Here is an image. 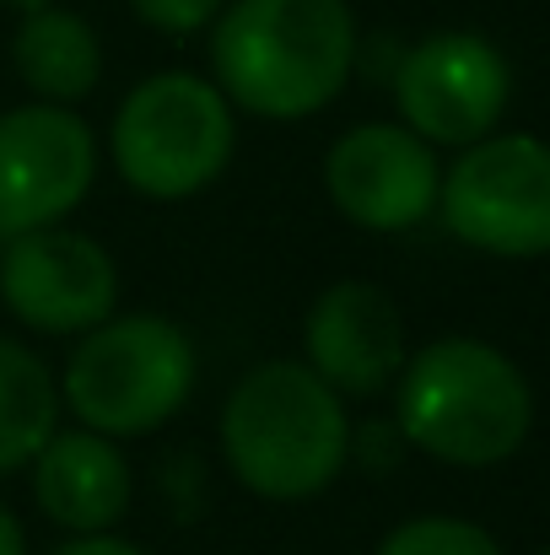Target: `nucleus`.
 Returning a JSON list of instances; mask_svg holds the SVG:
<instances>
[{"mask_svg":"<svg viewBox=\"0 0 550 555\" xmlns=\"http://www.w3.org/2000/svg\"><path fill=\"white\" fill-rule=\"evenodd\" d=\"M351 0H232L210 22V70L227 103L286 125L330 108L357 70Z\"/></svg>","mask_w":550,"mask_h":555,"instance_id":"1","label":"nucleus"},{"mask_svg":"<svg viewBox=\"0 0 550 555\" xmlns=\"http://www.w3.org/2000/svg\"><path fill=\"white\" fill-rule=\"evenodd\" d=\"M394 426L437 464L491 469L529 442L535 388L508 351L475 335H448L405 357L394 377Z\"/></svg>","mask_w":550,"mask_h":555,"instance_id":"2","label":"nucleus"},{"mask_svg":"<svg viewBox=\"0 0 550 555\" xmlns=\"http://www.w3.org/2000/svg\"><path fill=\"white\" fill-rule=\"evenodd\" d=\"M221 453L265 502H303L335 486L351 459L346 393L308 362H259L221 404Z\"/></svg>","mask_w":550,"mask_h":555,"instance_id":"3","label":"nucleus"},{"mask_svg":"<svg viewBox=\"0 0 550 555\" xmlns=\"http://www.w3.org/2000/svg\"><path fill=\"white\" fill-rule=\"evenodd\" d=\"M200 357L174 319L125 313L81 335L60 377V404L103 437H146L168 426L194 393Z\"/></svg>","mask_w":550,"mask_h":555,"instance_id":"4","label":"nucleus"},{"mask_svg":"<svg viewBox=\"0 0 550 555\" xmlns=\"http://www.w3.org/2000/svg\"><path fill=\"white\" fill-rule=\"evenodd\" d=\"M108 146L130 189L152 199H189L216 184L232 163V103L216 81L194 70H157L119 103Z\"/></svg>","mask_w":550,"mask_h":555,"instance_id":"5","label":"nucleus"},{"mask_svg":"<svg viewBox=\"0 0 550 555\" xmlns=\"http://www.w3.org/2000/svg\"><path fill=\"white\" fill-rule=\"evenodd\" d=\"M437 216L459 243L491 259L550 254V146L519 130L459 146V163L437 189Z\"/></svg>","mask_w":550,"mask_h":555,"instance_id":"6","label":"nucleus"},{"mask_svg":"<svg viewBox=\"0 0 550 555\" xmlns=\"http://www.w3.org/2000/svg\"><path fill=\"white\" fill-rule=\"evenodd\" d=\"M513 98L508 54L464 27L432 33L410 43L394 65V103L399 119L426 146H475L486 141Z\"/></svg>","mask_w":550,"mask_h":555,"instance_id":"7","label":"nucleus"},{"mask_svg":"<svg viewBox=\"0 0 550 555\" xmlns=\"http://www.w3.org/2000/svg\"><path fill=\"white\" fill-rule=\"evenodd\" d=\"M0 302L16 324L38 335H87L114 319L119 264L114 254L71 227H38L5 237L0 254Z\"/></svg>","mask_w":550,"mask_h":555,"instance_id":"8","label":"nucleus"},{"mask_svg":"<svg viewBox=\"0 0 550 555\" xmlns=\"http://www.w3.org/2000/svg\"><path fill=\"white\" fill-rule=\"evenodd\" d=\"M98 179V141L65 103L0 114V237L60 227Z\"/></svg>","mask_w":550,"mask_h":555,"instance_id":"9","label":"nucleus"},{"mask_svg":"<svg viewBox=\"0 0 550 555\" xmlns=\"http://www.w3.org/2000/svg\"><path fill=\"white\" fill-rule=\"evenodd\" d=\"M324 189L367 232H410L437 210L443 168L410 125H357L330 146Z\"/></svg>","mask_w":550,"mask_h":555,"instance_id":"10","label":"nucleus"},{"mask_svg":"<svg viewBox=\"0 0 550 555\" xmlns=\"http://www.w3.org/2000/svg\"><path fill=\"white\" fill-rule=\"evenodd\" d=\"M308 340V367L319 372L335 393L372 399L394 388L405 367V319L394 297L372 281H335L319 292L303 324Z\"/></svg>","mask_w":550,"mask_h":555,"instance_id":"11","label":"nucleus"},{"mask_svg":"<svg viewBox=\"0 0 550 555\" xmlns=\"http://www.w3.org/2000/svg\"><path fill=\"white\" fill-rule=\"evenodd\" d=\"M33 496L71 534H108L130 507V464L103 431H54L33 459Z\"/></svg>","mask_w":550,"mask_h":555,"instance_id":"12","label":"nucleus"},{"mask_svg":"<svg viewBox=\"0 0 550 555\" xmlns=\"http://www.w3.org/2000/svg\"><path fill=\"white\" fill-rule=\"evenodd\" d=\"M11 65L38 92V103H81L103 76V43L87 16L49 0L38 11H22V27L11 38Z\"/></svg>","mask_w":550,"mask_h":555,"instance_id":"13","label":"nucleus"},{"mask_svg":"<svg viewBox=\"0 0 550 555\" xmlns=\"http://www.w3.org/2000/svg\"><path fill=\"white\" fill-rule=\"evenodd\" d=\"M60 421V383L22 340L0 335V475L38 459Z\"/></svg>","mask_w":550,"mask_h":555,"instance_id":"14","label":"nucleus"},{"mask_svg":"<svg viewBox=\"0 0 550 555\" xmlns=\"http://www.w3.org/2000/svg\"><path fill=\"white\" fill-rule=\"evenodd\" d=\"M372 555H502V545L470 518H410L388 529Z\"/></svg>","mask_w":550,"mask_h":555,"instance_id":"15","label":"nucleus"},{"mask_svg":"<svg viewBox=\"0 0 550 555\" xmlns=\"http://www.w3.org/2000/svg\"><path fill=\"white\" fill-rule=\"evenodd\" d=\"M221 5H227V0H130V11H136L146 27L174 33V38H189V33L210 27Z\"/></svg>","mask_w":550,"mask_h":555,"instance_id":"16","label":"nucleus"},{"mask_svg":"<svg viewBox=\"0 0 550 555\" xmlns=\"http://www.w3.org/2000/svg\"><path fill=\"white\" fill-rule=\"evenodd\" d=\"M49 555H146V551H136V545H125L114 534H76L71 545H60V551H49Z\"/></svg>","mask_w":550,"mask_h":555,"instance_id":"17","label":"nucleus"},{"mask_svg":"<svg viewBox=\"0 0 550 555\" xmlns=\"http://www.w3.org/2000/svg\"><path fill=\"white\" fill-rule=\"evenodd\" d=\"M0 555H27V540H22V524L11 518V507H0Z\"/></svg>","mask_w":550,"mask_h":555,"instance_id":"18","label":"nucleus"},{"mask_svg":"<svg viewBox=\"0 0 550 555\" xmlns=\"http://www.w3.org/2000/svg\"><path fill=\"white\" fill-rule=\"evenodd\" d=\"M0 5H11V11H38V5H49V0H0Z\"/></svg>","mask_w":550,"mask_h":555,"instance_id":"19","label":"nucleus"},{"mask_svg":"<svg viewBox=\"0 0 550 555\" xmlns=\"http://www.w3.org/2000/svg\"><path fill=\"white\" fill-rule=\"evenodd\" d=\"M535 555H550V545H540V551H535Z\"/></svg>","mask_w":550,"mask_h":555,"instance_id":"20","label":"nucleus"}]
</instances>
